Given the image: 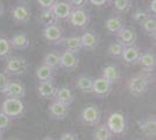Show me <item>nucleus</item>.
Here are the masks:
<instances>
[{"instance_id": "obj_20", "label": "nucleus", "mask_w": 156, "mask_h": 140, "mask_svg": "<svg viewBox=\"0 0 156 140\" xmlns=\"http://www.w3.org/2000/svg\"><path fill=\"white\" fill-rule=\"evenodd\" d=\"M56 91H57V87L54 83V81L40 82L37 85V93L43 99H54Z\"/></svg>"}, {"instance_id": "obj_4", "label": "nucleus", "mask_w": 156, "mask_h": 140, "mask_svg": "<svg viewBox=\"0 0 156 140\" xmlns=\"http://www.w3.org/2000/svg\"><path fill=\"white\" fill-rule=\"evenodd\" d=\"M28 70V61L21 56H9L5 63V73L8 76H20Z\"/></svg>"}, {"instance_id": "obj_35", "label": "nucleus", "mask_w": 156, "mask_h": 140, "mask_svg": "<svg viewBox=\"0 0 156 140\" xmlns=\"http://www.w3.org/2000/svg\"><path fill=\"white\" fill-rule=\"evenodd\" d=\"M12 121L13 120L11 119L7 114H5L2 111H0V131L5 132L6 130H8L9 126L12 125Z\"/></svg>"}, {"instance_id": "obj_42", "label": "nucleus", "mask_w": 156, "mask_h": 140, "mask_svg": "<svg viewBox=\"0 0 156 140\" xmlns=\"http://www.w3.org/2000/svg\"><path fill=\"white\" fill-rule=\"evenodd\" d=\"M4 11H5V8H4V5L1 4V1H0V16L4 14Z\"/></svg>"}, {"instance_id": "obj_8", "label": "nucleus", "mask_w": 156, "mask_h": 140, "mask_svg": "<svg viewBox=\"0 0 156 140\" xmlns=\"http://www.w3.org/2000/svg\"><path fill=\"white\" fill-rule=\"evenodd\" d=\"M42 36L49 45H59L64 38V33L62 27L58 23H55L51 26L44 27L42 31Z\"/></svg>"}, {"instance_id": "obj_13", "label": "nucleus", "mask_w": 156, "mask_h": 140, "mask_svg": "<svg viewBox=\"0 0 156 140\" xmlns=\"http://www.w3.org/2000/svg\"><path fill=\"white\" fill-rule=\"evenodd\" d=\"M4 95L7 98H18L22 99L26 96V87L23 83H21L19 81H12L9 82V84L7 85L6 90L4 91Z\"/></svg>"}, {"instance_id": "obj_30", "label": "nucleus", "mask_w": 156, "mask_h": 140, "mask_svg": "<svg viewBox=\"0 0 156 140\" xmlns=\"http://www.w3.org/2000/svg\"><path fill=\"white\" fill-rule=\"evenodd\" d=\"M59 63H61V53L56 52V50L49 52L43 56V64H46L55 70L59 68Z\"/></svg>"}, {"instance_id": "obj_41", "label": "nucleus", "mask_w": 156, "mask_h": 140, "mask_svg": "<svg viewBox=\"0 0 156 140\" xmlns=\"http://www.w3.org/2000/svg\"><path fill=\"white\" fill-rule=\"evenodd\" d=\"M148 13L151 16H155L156 18V0H150L149 6H148Z\"/></svg>"}, {"instance_id": "obj_26", "label": "nucleus", "mask_w": 156, "mask_h": 140, "mask_svg": "<svg viewBox=\"0 0 156 140\" xmlns=\"http://www.w3.org/2000/svg\"><path fill=\"white\" fill-rule=\"evenodd\" d=\"M113 137L114 135L110 131V128L107 127L106 123L97 125L94 131H93V134H92V139L93 140H112Z\"/></svg>"}, {"instance_id": "obj_18", "label": "nucleus", "mask_w": 156, "mask_h": 140, "mask_svg": "<svg viewBox=\"0 0 156 140\" xmlns=\"http://www.w3.org/2000/svg\"><path fill=\"white\" fill-rule=\"evenodd\" d=\"M54 100L59 102L64 105L70 106L72 103L75 102V92L72 91V89H70V87L68 85H63V87L57 88L56 95L54 97Z\"/></svg>"}, {"instance_id": "obj_14", "label": "nucleus", "mask_w": 156, "mask_h": 140, "mask_svg": "<svg viewBox=\"0 0 156 140\" xmlns=\"http://www.w3.org/2000/svg\"><path fill=\"white\" fill-rule=\"evenodd\" d=\"M137 64L140 66L142 71L153 73L154 70H156V54L150 50L141 53Z\"/></svg>"}, {"instance_id": "obj_19", "label": "nucleus", "mask_w": 156, "mask_h": 140, "mask_svg": "<svg viewBox=\"0 0 156 140\" xmlns=\"http://www.w3.org/2000/svg\"><path fill=\"white\" fill-rule=\"evenodd\" d=\"M141 49L134 45L130 47H125L124 53L121 55V60L124 61L126 64H130V66H135L139 62L140 55H141Z\"/></svg>"}, {"instance_id": "obj_9", "label": "nucleus", "mask_w": 156, "mask_h": 140, "mask_svg": "<svg viewBox=\"0 0 156 140\" xmlns=\"http://www.w3.org/2000/svg\"><path fill=\"white\" fill-rule=\"evenodd\" d=\"M79 54L76 52H71V50H65L63 53H61V63H59V68L64 69L66 71H73L76 70L79 66Z\"/></svg>"}, {"instance_id": "obj_15", "label": "nucleus", "mask_w": 156, "mask_h": 140, "mask_svg": "<svg viewBox=\"0 0 156 140\" xmlns=\"http://www.w3.org/2000/svg\"><path fill=\"white\" fill-rule=\"evenodd\" d=\"M52 12L55 13L57 20H69L72 12V6L68 0H57L52 6Z\"/></svg>"}, {"instance_id": "obj_10", "label": "nucleus", "mask_w": 156, "mask_h": 140, "mask_svg": "<svg viewBox=\"0 0 156 140\" xmlns=\"http://www.w3.org/2000/svg\"><path fill=\"white\" fill-rule=\"evenodd\" d=\"M113 90V84L108 81L104 78L103 76L94 78L93 80V85H92V92L96 97L99 98H105L107 97Z\"/></svg>"}, {"instance_id": "obj_38", "label": "nucleus", "mask_w": 156, "mask_h": 140, "mask_svg": "<svg viewBox=\"0 0 156 140\" xmlns=\"http://www.w3.org/2000/svg\"><path fill=\"white\" fill-rule=\"evenodd\" d=\"M69 4L72 6V8H85V6L87 5L89 0H68Z\"/></svg>"}, {"instance_id": "obj_23", "label": "nucleus", "mask_w": 156, "mask_h": 140, "mask_svg": "<svg viewBox=\"0 0 156 140\" xmlns=\"http://www.w3.org/2000/svg\"><path fill=\"white\" fill-rule=\"evenodd\" d=\"M59 45H62V46L64 47L65 50H71V52H76V53H79L83 49L80 35L64 36Z\"/></svg>"}, {"instance_id": "obj_27", "label": "nucleus", "mask_w": 156, "mask_h": 140, "mask_svg": "<svg viewBox=\"0 0 156 140\" xmlns=\"http://www.w3.org/2000/svg\"><path fill=\"white\" fill-rule=\"evenodd\" d=\"M36 80L40 82H48V81H54V76H55V69L48 67L46 64L42 63V66H40L36 69Z\"/></svg>"}, {"instance_id": "obj_45", "label": "nucleus", "mask_w": 156, "mask_h": 140, "mask_svg": "<svg viewBox=\"0 0 156 140\" xmlns=\"http://www.w3.org/2000/svg\"><path fill=\"white\" fill-rule=\"evenodd\" d=\"M43 140H55L54 138H51V137H47V138H44Z\"/></svg>"}, {"instance_id": "obj_11", "label": "nucleus", "mask_w": 156, "mask_h": 140, "mask_svg": "<svg viewBox=\"0 0 156 140\" xmlns=\"http://www.w3.org/2000/svg\"><path fill=\"white\" fill-rule=\"evenodd\" d=\"M117 41L120 42L124 47H130L136 45L137 41V33L136 31L133 28V27L126 26L115 35Z\"/></svg>"}, {"instance_id": "obj_40", "label": "nucleus", "mask_w": 156, "mask_h": 140, "mask_svg": "<svg viewBox=\"0 0 156 140\" xmlns=\"http://www.w3.org/2000/svg\"><path fill=\"white\" fill-rule=\"evenodd\" d=\"M59 140H79V138H78V134L75 132H64L62 133Z\"/></svg>"}, {"instance_id": "obj_22", "label": "nucleus", "mask_w": 156, "mask_h": 140, "mask_svg": "<svg viewBox=\"0 0 156 140\" xmlns=\"http://www.w3.org/2000/svg\"><path fill=\"white\" fill-rule=\"evenodd\" d=\"M101 76L114 85V84H117L118 82L120 81V78H121V70H120L119 66L111 63V64H107V66H105V67L103 68Z\"/></svg>"}, {"instance_id": "obj_48", "label": "nucleus", "mask_w": 156, "mask_h": 140, "mask_svg": "<svg viewBox=\"0 0 156 140\" xmlns=\"http://www.w3.org/2000/svg\"><path fill=\"white\" fill-rule=\"evenodd\" d=\"M154 118H155V119H156V116H154Z\"/></svg>"}, {"instance_id": "obj_33", "label": "nucleus", "mask_w": 156, "mask_h": 140, "mask_svg": "<svg viewBox=\"0 0 156 140\" xmlns=\"http://www.w3.org/2000/svg\"><path fill=\"white\" fill-rule=\"evenodd\" d=\"M150 14L148 13V11H144L142 8H136V9H134L132 12V14H130L132 20L134 21V22H136V23H139V25H141L143 21L147 20Z\"/></svg>"}, {"instance_id": "obj_25", "label": "nucleus", "mask_w": 156, "mask_h": 140, "mask_svg": "<svg viewBox=\"0 0 156 140\" xmlns=\"http://www.w3.org/2000/svg\"><path fill=\"white\" fill-rule=\"evenodd\" d=\"M9 42H11V46L13 49H16V50H25L29 47V36L25 33H19L15 34L12 36V39H9Z\"/></svg>"}, {"instance_id": "obj_43", "label": "nucleus", "mask_w": 156, "mask_h": 140, "mask_svg": "<svg viewBox=\"0 0 156 140\" xmlns=\"http://www.w3.org/2000/svg\"><path fill=\"white\" fill-rule=\"evenodd\" d=\"M150 38H151V39H153V41H154V45H155V46H156V33H154V34H153V35H151V36H150Z\"/></svg>"}, {"instance_id": "obj_37", "label": "nucleus", "mask_w": 156, "mask_h": 140, "mask_svg": "<svg viewBox=\"0 0 156 140\" xmlns=\"http://www.w3.org/2000/svg\"><path fill=\"white\" fill-rule=\"evenodd\" d=\"M89 2L93 6L101 8V7H107L112 5V0H89Z\"/></svg>"}, {"instance_id": "obj_16", "label": "nucleus", "mask_w": 156, "mask_h": 140, "mask_svg": "<svg viewBox=\"0 0 156 140\" xmlns=\"http://www.w3.org/2000/svg\"><path fill=\"white\" fill-rule=\"evenodd\" d=\"M125 26H126V23H125L124 18L119 14L111 15L110 18H107L105 20V28L112 35H117Z\"/></svg>"}, {"instance_id": "obj_24", "label": "nucleus", "mask_w": 156, "mask_h": 140, "mask_svg": "<svg viewBox=\"0 0 156 140\" xmlns=\"http://www.w3.org/2000/svg\"><path fill=\"white\" fill-rule=\"evenodd\" d=\"M93 77L87 76V75H79L77 78L75 80L73 85L78 91L83 93H91L92 92V85H93Z\"/></svg>"}, {"instance_id": "obj_2", "label": "nucleus", "mask_w": 156, "mask_h": 140, "mask_svg": "<svg viewBox=\"0 0 156 140\" xmlns=\"http://www.w3.org/2000/svg\"><path fill=\"white\" fill-rule=\"evenodd\" d=\"M106 125L110 128V131L113 133V135H122L126 133L128 128V121L127 117L122 112H112L107 117Z\"/></svg>"}, {"instance_id": "obj_44", "label": "nucleus", "mask_w": 156, "mask_h": 140, "mask_svg": "<svg viewBox=\"0 0 156 140\" xmlns=\"http://www.w3.org/2000/svg\"><path fill=\"white\" fill-rule=\"evenodd\" d=\"M20 2H22V4H28L30 0H19Z\"/></svg>"}, {"instance_id": "obj_29", "label": "nucleus", "mask_w": 156, "mask_h": 140, "mask_svg": "<svg viewBox=\"0 0 156 140\" xmlns=\"http://www.w3.org/2000/svg\"><path fill=\"white\" fill-rule=\"evenodd\" d=\"M133 6V0H112V7L115 14L128 13Z\"/></svg>"}, {"instance_id": "obj_5", "label": "nucleus", "mask_w": 156, "mask_h": 140, "mask_svg": "<svg viewBox=\"0 0 156 140\" xmlns=\"http://www.w3.org/2000/svg\"><path fill=\"white\" fill-rule=\"evenodd\" d=\"M80 120L87 126H97L101 121V110L94 104L86 105L80 112Z\"/></svg>"}, {"instance_id": "obj_39", "label": "nucleus", "mask_w": 156, "mask_h": 140, "mask_svg": "<svg viewBox=\"0 0 156 140\" xmlns=\"http://www.w3.org/2000/svg\"><path fill=\"white\" fill-rule=\"evenodd\" d=\"M56 1L57 0H37V4L42 9H49V8H52Z\"/></svg>"}, {"instance_id": "obj_1", "label": "nucleus", "mask_w": 156, "mask_h": 140, "mask_svg": "<svg viewBox=\"0 0 156 140\" xmlns=\"http://www.w3.org/2000/svg\"><path fill=\"white\" fill-rule=\"evenodd\" d=\"M154 82H155V76L153 74L141 71L128 78L126 88L132 96L140 97L149 90L150 87L154 84Z\"/></svg>"}, {"instance_id": "obj_47", "label": "nucleus", "mask_w": 156, "mask_h": 140, "mask_svg": "<svg viewBox=\"0 0 156 140\" xmlns=\"http://www.w3.org/2000/svg\"><path fill=\"white\" fill-rule=\"evenodd\" d=\"M6 140H19V139H16V138H9V139H6Z\"/></svg>"}, {"instance_id": "obj_32", "label": "nucleus", "mask_w": 156, "mask_h": 140, "mask_svg": "<svg viewBox=\"0 0 156 140\" xmlns=\"http://www.w3.org/2000/svg\"><path fill=\"white\" fill-rule=\"evenodd\" d=\"M140 26L148 36H151L154 33H156V18L150 15L149 18L143 21Z\"/></svg>"}, {"instance_id": "obj_3", "label": "nucleus", "mask_w": 156, "mask_h": 140, "mask_svg": "<svg viewBox=\"0 0 156 140\" xmlns=\"http://www.w3.org/2000/svg\"><path fill=\"white\" fill-rule=\"evenodd\" d=\"M25 110L26 107L22 99L18 98H6L1 105V111L7 114L12 120L21 118L22 114L25 113Z\"/></svg>"}, {"instance_id": "obj_34", "label": "nucleus", "mask_w": 156, "mask_h": 140, "mask_svg": "<svg viewBox=\"0 0 156 140\" xmlns=\"http://www.w3.org/2000/svg\"><path fill=\"white\" fill-rule=\"evenodd\" d=\"M12 46L8 39L0 38V57H7L12 54Z\"/></svg>"}, {"instance_id": "obj_6", "label": "nucleus", "mask_w": 156, "mask_h": 140, "mask_svg": "<svg viewBox=\"0 0 156 140\" xmlns=\"http://www.w3.org/2000/svg\"><path fill=\"white\" fill-rule=\"evenodd\" d=\"M11 14H12L14 22H16L18 25H26L30 20L32 11L27 4L19 2L11 7Z\"/></svg>"}, {"instance_id": "obj_36", "label": "nucleus", "mask_w": 156, "mask_h": 140, "mask_svg": "<svg viewBox=\"0 0 156 140\" xmlns=\"http://www.w3.org/2000/svg\"><path fill=\"white\" fill-rule=\"evenodd\" d=\"M9 82H11V76H8L5 71H0V92L4 93Z\"/></svg>"}, {"instance_id": "obj_17", "label": "nucleus", "mask_w": 156, "mask_h": 140, "mask_svg": "<svg viewBox=\"0 0 156 140\" xmlns=\"http://www.w3.org/2000/svg\"><path fill=\"white\" fill-rule=\"evenodd\" d=\"M48 111H49L50 117L54 118V119L64 120L65 118L68 117L69 112H70V106L64 105V104H62V103H59V102L54 100V102H51V104L49 105Z\"/></svg>"}, {"instance_id": "obj_21", "label": "nucleus", "mask_w": 156, "mask_h": 140, "mask_svg": "<svg viewBox=\"0 0 156 140\" xmlns=\"http://www.w3.org/2000/svg\"><path fill=\"white\" fill-rule=\"evenodd\" d=\"M137 126L141 133L147 138L156 137V119L154 117H149L142 120H137Z\"/></svg>"}, {"instance_id": "obj_46", "label": "nucleus", "mask_w": 156, "mask_h": 140, "mask_svg": "<svg viewBox=\"0 0 156 140\" xmlns=\"http://www.w3.org/2000/svg\"><path fill=\"white\" fill-rule=\"evenodd\" d=\"M2 133H4V132H2V131H0V140H2Z\"/></svg>"}, {"instance_id": "obj_28", "label": "nucleus", "mask_w": 156, "mask_h": 140, "mask_svg": "<svg viewBox=\"0 0 156 140\" xmlns=\"http://www.w3.org/2000/svg\"><path fill=\"white\" fill-rule=\"evenodd\" d=\"M37 20H39V22L41 25H43L44 27L58 23V20H57L55 13L52 12L51 8H49V9H42L40 12L39 16H37Z\"/></svg>"}, {"instance_id": "obj_31", "label": "nucleus", "mask_w": 156, "mask_h": 140, "mask_svg": "<svg viewBox=\"0 0 156 140\" xmlns=\"http://www.w3.org/2000/svg\"><path fill=\"white\" fill-rule=\"evenodd\" d=\"M125 47L120 42H112L107 48V55H110L111 57H115V59H121V55L124 53Z\"/></svg>"}, {"instance_id": "obj_7", "label": "nucleus", "mask_w": 156, "mask_h": 140, "mask_svg": "<svg viewBox=\"0 0 156 140\" xmlns=\"http://www.w3.org/2000/svg\"><path fill=\"white\" fill-rule=\"evenodd\" d=\"M91 16L85 8H75L72 9L71 15L69 18V22L77 29H85L90 25Z\"/></svg>"}, {"instance_id": "obj_12", "label": "nucleus", "mask_w": 156, "mask_h": 140, "mask_svg": "<svg viewBox=\"0 0 156 140\" xmlns=\"http://www.w3.org/2000/svg\"><path fill=\"white\" fill-rule=\"evenodd\" d=\"M82 46L84 50L93 52L96 50L100 43V35L94 31H86L80 35Z\"/></svg>"}]
</instances>
